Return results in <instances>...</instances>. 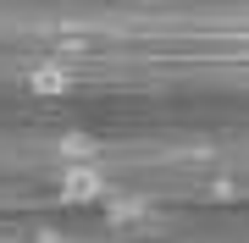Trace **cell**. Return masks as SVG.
Wrapping results in <instances>:
<instances>
[{
	"instance_id": "cell-1",
	"label": "cell",
	"mask_w": 249,
	"mask_h": 243,
	"mask_svg": "<svg viewBox=\"0 0 249 243\" xmlns=\"http://www.w3.org/2000/svg\"><path fill=\"white\" fill-rule=\"evenodd\" d=\"M55 194H61L67 205H94V199H106V171H100L94 161H61Z\"/></svg>"
},
{
	"instance_id": "cell-2",
	"label": "cell",
	"mask_w": 249,
	"mask_h": 243,
	"mask_svg": "<svg viewBox=\"0 0 249 243\" xmlns=\"http://www.w3.org/2000/svg\"><path fill=\"white\" fill-rule=\"evenodd\" d=\"M28 89H34V94H67L72 89V72L61 61H39L34 72H28Z\"/></svg>"
}]
</instances>
